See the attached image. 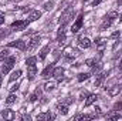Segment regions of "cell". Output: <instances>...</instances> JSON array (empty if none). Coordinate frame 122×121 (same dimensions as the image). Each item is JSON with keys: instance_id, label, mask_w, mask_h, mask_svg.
<instances>
[{"instance_id": "60d3db41", "label": "cell", "mask_w": 122, "mask_h": 121, "mask_svg": "<svg viewBox=\"0 0 122 121\" xmlns=\"http://www.w3.org/2000/svg\"><path fill=\"white\" fill-rule=\"evenodd\" d=\"M119 68L122 70V59H121V61H119Z\"/></svg>"}, {"instance_id": "9c48e42d", "label": "cell", "mask_w": 122, "mask_h": 121, "mask_svg": "<svg viewBox=\"0 0 122 121\" xmlns=\"http://www.w3.org/2000/svg\"><path fill=\"white\" fill-rule=\"evenodd\" d=\"M40 40H41V37H40V36H34V37L30 40L29 46H27V50H34V49H36V46H38Z\"/></svg>"}, {"instance_id": "e575fe53", "label": "cell", "mask_w": 122, "mask_h": 121, "mask_svg": "<svg viewBox=\"0 0 122 121\" xmlns=\"http://www.w3.org/2000/svg\"><path fill=\"white\" fill-rule=\"evenodd\" d=\"M121 107H122V103H117V104L114 105V108H115L117 111H118V108H121Z\"/></svg>"}, {"instance_id": "4dcf8cb0", "label": "cell", "mask_w": 122, "mask_h": 121, "mask_svg": "<svg viewBox=\"0 0 122 121\" xmlns=\"http://www.w3.org/2000/svg\"><path fill=\"white\" fill-rule=\"evenodd\" d=\"M10 34V31H7V30H0V38H3V37H7Z\"/></svg>"}, {"instance_id": "7c38bea8", "label": "cell", "mask_w": 122, "mask_h": 121, "mask_svg": "<svg viewBox=\"0 0 122 121\" xmlns=\"http://www.w3.org/2000/svg\"><path fill=\"white\" fill-rule=\"evenodd\" d=\"M97 100H98V95H97V94H91V95H88V97L85 98V107H90V105H92Z\"/></svg>"}, {"instance_id": "6da1fadb", "label": "cell", "mask_w": 122, "mask_h": 121, "mask_svg": "<svg viewBox=\"0 0 122 121\" xmlns=\"http://www.w3.org/2000/svg\"><path fill=\"white\" fill-rule=\"evenodd\" d=\"M72 16H74V10L71 9V7H68L62 14H61L60 17V26H67L68 23H70V20L72 19Z\"/></svg>"}, {"instance_id": "7a4b0ae2", "label": "cell", "mask_w": 122, "mask_h": 121, "mask_svg": "<svg viewBox=\"0 0 122 121\" xmlns=\"http://www.w3.org/2000/svg\"><path fill=\"white\" fill-rule=\"evenodd\" d=\"M30 23H31L30 20H17V22L11 23V29H14L16 31H21V30H24Z\"/></svg>"}, {"instance_id": "52a82bcc", "label": "cell", "mask_w": 122, "mask_h": 121, "mask_svg": "<svg viewBox=\"0 0 122 121\" xmlns=\"http://www.w3.org/2000/svg\"><path fill=\"white\" fill-rule=\"evenodd\" d=\"M27 76H29V80H34V77L37 76V67H36V64L27 66Z\"/></svg>"}, {"instance_id": "bcb514c9", "label": "cell", "mask_w": 122, "mask_h": 121, "mask_svg": "<svg viewBox=\"0 0 122 121\" xmlns=\"http://www.w3.org/2000/svg\"><path fill=\"white\" fill-rule=\"evenodd\" d=\"M84 1H87V0H84Z\"/></svg>"}, {"instance_id": "9a60e30c", "label": "cell", "mask_w": 122, "mask_h": 121, "mask_svg": "<svg viewBox=\"0 0 122 121\" xmlns=\"http://www.w3.org/2000/svg\"><path fill=\"white\" fill-rule=\"evenodd\" d=\"M53 70H54V66L53 64H50V66H47L44 70H43V73H41V76L44 77V78H47V77H50V74L53 73Z\"/></svg>"}, {"instance_id": "ee69618b", "label": "cell", "mask_w": 122, "mask_h": 121, "mask_svg": "<svg viewBox=\"0 0 122 121\" xmlns=\"http://www.w3.org/2000/svg\"><path fill=\"white\" fill-rule=\"evenodd\" d=\"M119 22H122V14H121V19H119Z\"/></svg>"}, {"instance_id": "ac0fdd59", "label": "cell", "mask_w": 122, "mask_h": 121, "mask_svg": "<svg viewBox=\"0 0 122 121\" xmlns=\"http://www.w3.org/2000/svg\"><path fill=\"white\" fill-rule=\"evenodd\" d=\"M20 76H21V70H16V71H13V73H11V76H10L9 81H10V83H13V81H16V80H19V78H20Z\"/></svg>"}, {"instance_id": "f1b7e54d", "label": "cell", "mask_w": 122, "mask_h": 121, "mask_svg": "<svg viewBox=\"0 0 122 121\" xmlns=\"http://www.w3.org/2000/svg\"><path fill=\"white\" fill-rule=\"evenodd\" d=\"M7 56H9V50L7 49H4L3 51H0V60H4Z\"/></svg>"}, {"instance_id": "7bdbcfd3", "label": "cell", "mask_w": 122, "mask_h": 121, "mask_svg": "<svg viewBox=\"0 0 122 121\" xmlns=\"http://www.w3.org/2000/svg\"><path fill=\"white\" fill-rule=\"evenodd\" d=\"M0 86H1V74H0Z\"/></svg>"}, {"instance_id": "7402d4cb", "label": "cell", "mask_w": 122, "mask_h": 121, "mask_svg": "<svg viewBox=\"0 0 122 121\" xmlns=\"http://www.w3.org/2000/svg\"><path fill=\"white\" fill-rule=\"evenodd\" d=\"M57 110H58V113L62 114V116L68 114V107H67L65 104H58V105H57Z\"/></svg>"}, {"instance_id": "ba28073f", "label": "cell", "mask_w": 122, "mask_h": 121, "mask_svg": "<svg viewBox=\"0 0 122 121\" xmlns=\"http://www.w3.org/2000/svg\"><path fill=\"white\" fill-rule=\"evenodd\" d=\"M1 117L4 120H14L16 118V113L13 110H4V111H1Z\"/></svg>"}, {"instance_id": "f35d334b", "label": "cell", "mask_w": 122, "mask_h": 121, "mask_svg": "<svg viewBox=\"0 0 122 121\" xmlns=\"http://www.w3.org/2000/svg\"><path fill=\"white\" fill-rule=\"evenodd\" d=\"M31 117L30 116H23V117H21V120H30Z\"/></svg>"}, {"instance_id": "836d02e7", "label": "cell", "mask_w": 122, "mask_h": 121, "mask_svg": "<svg viewBox=\"0 0 122 121\" xmlns=\"http://www.w3.org/2000/svg\"><path fill=\"white\" fill-rule=\"evenodd\" d=\"M119 34H121V31H114V33L111 34V37H112V38H115V37H119Z\"/></svg>"}, {"instance_id": "f6af8a7d", "label": "cell", "mask_w": 122, "mask_h": 121, "mask_svg": "<svg viewBox=\"0 0 122 121\" xmlns=\"http://www.w3.org/2000/svg\"><path fill=\"white\" fill-rule=\"evenodd\" d=\"M0 14H3V11H0Z\"/></svg>"}, {"instance_id": "1f68e13d", "label": "cell", "mask_w": 122, "mask_h": 121, "mask_svg": "<svg viewBox=\"0 0 122 121\" xmlns=\"http://www.w3.org/2000/svg\"><path fill=\"white\" fill-rule=\"evenodd\" d=\"M85 64L90 66V67H92V66L95 64V60H94V59H88V60H85Z\"/></svg>"}, {"instance_id": "e0dca14e", "label": "cell", "mask_w": 122, "mask_h": 121, "mask_svg": "<svg viewBox=\"0 0 122 121\" xmlns=\"http://www.w3.org/2000/svg\"><path fill=\"white\" fill-rule=\"evenodd\" d=\"M112 23H114V20H112V19H109V17L107 16V17H105V20H104V23L101 24V27H99V29H101V30H105V29H108Z\"/></svg>"}, {"instance_id": "d6986e66", "label": "cell", "mask_w": 122, "mask_h": 121, "mask_svg": "<svg viewBox=\"0 0 122 121\" xmlns=\"http://www.w3.org/2000/svg\"><path fill=\"white\" fill-rule=\"evenodd\" d=\"M104 78H105V74L104 73H98L97 74V78H95V87H99L101 84H102V81H104Z\"/></svg>"}, {"instance_id": "4fadbf2b", "label": "cell", "mask_w": 122, "mask_h": 121, "mask_svg": "<svg viewBox=\"0 0 122 121\" xmlns=\"http://www.w3.org/2000/svg\"><path fill=\"white\" fill-rule=\"evenodd\" d=\"M121 93V86L119 84H115V86H112L109 90H108V94L111 95V97H114V95H117V94H119Z\"/></svg>"}, {"instance_id": "2e32d148", "label": "cell", "mask_w": 122, "mask_h": 121, "mask_svg": "<svg viewBox=\"0 0 122 121\" xmlns=\"http://www.w3.org/2000/svg\"><path fill=\"white\" fill-rule=\"evenodd\" d=\"M37 118H38V120H54L56 116L51 114V113H43V114H38Z\"/></svg>"}, {"instance_id": "44dd1931", "label": "cell", "mask_w": 122, "mask_h": 121, "mask_svg": "<svg viewBox=\"0 0 122 121\" xmlns=\"http://www.w3.org/2000/svg\"><path fill=\"white\" fill-rule=\"evenodd\" d=\"M107 118L108 120H119L121 118V114L118 111H111V113L107 114Z\"/></svg>"}, {"instance_id": "30bf717a", "label": "cell", "mask_w": 122, "mask_h": 121, "mask_svg": "<svg viewBox=\"0 0 122 121\" xmlns=\"http://www.w3.org/2000/svg\"><path fill=\"white\" fill-rule=\"evenodd\" d=\"M62 74H64V68H62V67H56V68L53 70V73H51V76L56 77V78H58V80L62 78Z\"/></svg>"}, {"instance_id": "f546056e", "label": "cell", "mask_w": 122, "mask_h": 121, "mask_svg": "<svg viewBox=\"0 0 122 121\" xmlns=\"http://www.w3.org/2000/svg\"><path fill=\"white\" fill-rule=\"evenodd\" d=\"M108 17L112 19V20H115V19L118 17V13H117V11H109V13H108Z\"/></svg>"}, {"instance_id": "277c9868", "label": "cell", "mask_w": 122, "mask_h": 121, "mask_svg": "<svg viewBox=\"0 0 122 121\" xmlns=\"http://www.w3.org/2000/svg\"><path fill=\"white\" fill-rule=\"evenodd\" d=\"M9 47H16V49H19V50H26L27 47H26V43L23 41V40H16V41H10L9 44H7Z\"/></svg>"}, {"instance_id": "ffe728a7", "label": "cell", "mask_w": 122, "mask_h": 121, "mask_svg": "<svg viewBox=\"0 0 122 121\" xmlns=\"http://www.w3.org/2000/svg\"><path fill=\"white\" fill-rule=\"evenodd\" d=\"M48 51H50V46L47 44V46H44V47L41 49V51H40V60H44V59L47 57Z\"/></svg>"}, {"instance_id": "74e56055", "label": "cell", "mask_w": 122, "mask_h": 121, "mask_svg": "<svg viewBox=\"0 0 122 121\" xmlns=\"http://www.w3.org/2000/svg\"><path fill=\"white\" fill-rule=\"evenodd\" d=\"M4 23V14H0V26Z\"/></svg>"}, {"instance_id": "d590c367", "label": "cell", "mask_w": 122, "mask_h": 121, "mask_svg": "<svg viewBox=\"0 0 122 121\" xmlns=\"http://www.w3.org/2000/svg\"><path fill=\"white\" fill-rule=\"evenodd\" d=\"M101 1H102V0H94V1H92V6L95 7V6H98V4H99Z\"/></svg>"}, {"instance_id": "d4e9b609", "label": "cell", "mask_w": 122, "mask_h": 121, "mask_svg": "<svg viewBox=\"0 0 122 121\" xmlns=\"http://www.w3.org/2000/svg\"><path fill=\"white\" fill-rule=\"evenodd\" d=\"M16 100H17L16 94H13V93H11V94L6 98V103H7V104H13V103H16Z\"/></svg>"}, {"instance_id": "ab89813d", "label": "cell", "mask_w": 122, "mask_h": 121, "mask_svg": "<svg viewBox=\"0 0 122 121\" xmlns=\"http://www.w3.org/2000/svg\"><path fill=\"white\" fill-rule=\"evenodd\" d=\"M95 111H97V114H99L101 113V108L99 107H95Z\"/></svg>"}, {"instance_id": "5bb4252c", "label": "cell", "mask_w": 122, "mask_h": 121, "mask_svg": "<svg viewBox=\"0 0 122 121\" xmlns=\"http://www.w3.org/2000/svg\"><path fill=\"white\" fill-rule=\"evenodd\" d=\"M57 41H58V43H64V41H65V30H64V26H60V29H58Z\"/></svg>"}, {"instance_id": "d6a6232c", "label": "cell", "mask_w": 122, "mask_h": 121, "mask_svg": "<svg viewBox=\"0 0 122 121\" xmlns=\"http://www.w3.org/2000/svg\"><path fill=\"white\" fill-rule=\"evenodd\" d=\"M87 97H88V94H87L85 91H82V93L80 94V100H84V98H87Z\"/></svg>"}, {"instance_id": "4316f807", "label": "cell", "mask_w": 122, "mask_h": 121, "mask_svg": "<svg viewBox=\"0 0 122 121\" xmlns=\"http://www.w3.org/2000/svg\"><path fill=\"white\" fill-rule=\"evenodd\" d=\"M36 61H37V57H29V59L26 60V66H31V64H36Z\"/></svg>"}, {"instance_id": "83f0119b", "label": "cell", "mask_w": 122, "mask_h": 121, "mask_svg": "<svg viewBox=\"0 0 122 121\" xmlns=\"http://www.w3.org/2000/svg\"><path fill=\"white\" fill-rule=\"evenodd\" d=\"M53 6H54V1H47V3H44V10H51Z\"/></svg>"}, {"instance_id": "cb8c5ba5", "label": "cell", "mask_w": 122, "mask_h": 121, "mask_svg": "<svg viewBox=\"0 0 122 121\" xmlns=\"http://www.w3.org/2000/svg\"><path fill=\"white\" fill-rule=\"evenodd\" d=\"M90 76H91L90 73H80L78 77H77V80H78V81H85V80L90 78Z\"/></svg>"}, {"instance_id": "5b68a950", "label": "cell", "mask_w": 122, "mask_h": 121, "mask_svg": "<svg viewBox=\"0 0 122 121\" xmlns=\"http://www.w3.org/2000/svg\"><path fill=\"white\" fill-rule=\"evenodd\" d=\"M82 19H84V16H82V14H80V16L77 17V20H75V23L72 24V29H71L72 33H77V31L81 29V26H82Z\"/></svg>"}, {"instance_id": "3957f363", "label": "cell", "mask_w": 122, "mask_h": 121, "mask_svg": "<svg viewBox=\"0 0 122 121\" xmlns=\"http://www.w3.org/2000/svg\"><path fill=\"white\" fill-rule=\"evenodd\" d=\"M14 63H16V57H9V60L7 63H4V66L1 67V73H4V74H7L11 68H13V66H14Z\"/></svg>"}, {"instance_id": "b9f144b4", "label": "cell", "mask_w": 122, "mask_h": 121, "mask_svg": "<svg viewBox=\"0 0 122 121\" xmlns=\"http://www.w3.org/2000/svg\"><path fill=\"white\" fill-rule=\"evenodd\" d=\"M122 4V0H118V6H121Z\"/></svg>"}, {"instance_id": "8fae6325", "label": "cell", "mask_w": 122, "mask_h": 121, "mask_svg": "<svg viewBox=\"0 0 122 121\" xmlns=\"http://www.w3.org/2000/svg\"><path fill=\"white\" fill-rule=\"evenodd\" d=\"M40 17H41V11H38V10H31L30 16H29V20H30V22H36V20H38Z\"/></svg>"}, {"instance_id": "484cf974", "label": "cell", "mask_w": 122, "mask_h": 121, "mask_svg": "<svg viewBox=\"0 0 122 121\" xmlns=\"http://www.w3.org/2000/svg\"><path fill=\"white\" fill-rule=\"evenodd\" d=\"M54 87H56V84H54L53 81H48V83H46V84H44V90H46V91L54 90Z\"/></svg>"}, {"instance_id": "8d00e7d4", "label": "cell", "mask_w": 122, "mask_h": 121, "mask_svg": "<svg viewBox=\"0 0 122 121\" xmlns=\"http://www.w3.org/2000/svg\"><path fill=\"white\" fill-rule=\"evenodd\" d=\"M17 88H19V84H16V86H13V87H10V91L13 93V91H16Z\"/></svg>"}, {"instance_id": "603a6c76", "label": "cell", "mask_w": 122, "mask_h": 121, "mask_svg": "<svg viewBox=\"0 0 122 121\" xmlns=\"http://www.w3.org/2000/svg\"><path fill=\"white\" fill-rule=\"evenodd\" d=\"M40 94H41V88H37V90L30 95V101H31V103L37 101V100H38V97H40Z\"/></svg>"}, {"instance_id": "8992f818", "label": "cell", "mask_w": 122, "mask_h": 121, "mask_svg": "<svg viewBox=\"0 0 122 121\" xmlns=\"http://www.w3.org/2000/svg\"><path fill=\"white\" fill-rule=\"evenodd\" d=\"M78 44H80V47H81V49H90L92 43H91V40H90L88 37H80Z\"/></svg>"}]
</instances>
